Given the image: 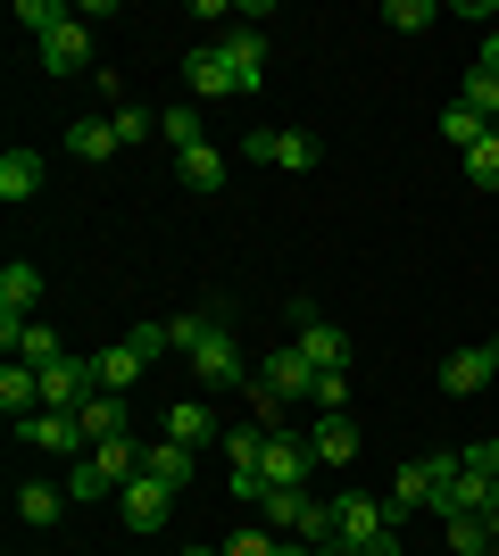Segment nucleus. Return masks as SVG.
<instances>
[{
    "label": "nucleus",
    "instance_id": "obj_1",
    "mask_svg": "<svg viewBox=\"0 0 499 556\" xmlns=\"http://www.w3.org/2000/svg\"><path fill=\"white\" fill-rule=\"evenodd\" d=\"M450 465H458V457H408L400 473H391V498H383V507H391V523H408L416 507H441V482H450Z\"/></svg>",
    "mask_w": 499,
    "mask_h": 556
},
{
    "label": "nucleus",
    "instance_id": "obj_2",
    "mask_svg": "<svg viewBox=\"0 0 499 556\" xmlns=\"http://www.w3.org/2000/svg\"><path fill=\"white\" fill-rule=\"evenodd\" d=\"M191 382L200 391H250V357L234 349V325H216L209 341L191 349Z\"/></svg>",
    "mask_w": 499,
    "mask_h": 556
},
{
    "label": "nucleus",
    "instance_id": "obj_3",
    "mask_svg": "<svg viewBox=\"0 0 499 556\" xmlns=\"http://www.w3.org/2000/svg\"><path fill=\"white\" fill-rule=\"evenodd\" d=\"M184 100H241V75H234V59H225V42H200V50H184Z\"/></svg>",
    "mask_w": 499,
    "mask_h": 556
},
{
    "label": "nucleus",
    "instance_id": "obj_4",
    "mask_svg": "<svg viewBox=\"0 0 499 556\" xmlns=\"http://www.w3.org/2000/svg\"><path fill=\"white\" fill-rule=\"evenodd\" d=\"M383 532H400L383 498H366V490H341V498H333V540H350V548L366 556V548H375Z\"/></svg>",
    "mask_w": 499,
    "mask_h": 556
},
{
    "label": "nucleus",
    "instance_id": "obj_5",
    "mask_svg": "<svg viewBox=\"0 0 499 556\" xmlns=\"http://www.w3.org/2000/svg\"><path fill=\"white\" fill-rule=\"evenodd\" d=\"M259 473H266V490H309V473H316V448H309V432H266V457H259Z\"/></svg>",
    "mask_w": 499,
    "mask_h": 556
},
{
    "label": "nucleus",
    "instance_id": "obj_6",
    "mask_svg": "<svg viewBox=\"0 0 499 556\" xmlns=\"http://www.w3.org/2000/svg\"><path fill=\"white\" fill-rule=\"evenodd\" d=\"M241 150H250L259 166H284V175H309V166H325L316 134H300V125H284V134H275V125H259V134L241 141Z\"/></svg>",
    "mask_w": 499,
    "mask_h": 556
},
{
    "label": "nucleus",
    "instance_id": "obj_7",
    "mask_svg": "<svg viewBox=\"0 0 499 556\" xmlns=\"http://www.w3.org/2000/svg\"><path fill=\"white\" fill-rule=\"evenodd\" d=\"M117 515H125V532H142V540H150L166 515H175V490H166L159 473H134V482L117 490Z\"/></svg>",
    "mask_w": 499,
    "mask_h": 556
},
{
    "label": "nucleus",
    "instance_id": "obj_8",
    "mask_svg": "<svg viewBox=\"0 0 499 556\" xmlns=\"http://www.w3.org/2000/svg\"><path fill=\"white\" fill-rule=\"evenodd\" d=\"M491 507H499V482L483 473V465L458 457V465H450V482H441V507H433V515H491Z\"/></svg>",
    "mask_w": 499,
    "mask_h": 556
},
{
    "label": "nucleus",
    "instance_id": "obj_9",
    "mask_svg": "<svg viewBox=\"0 0 499 556\" xmlns=\"http://www.w3.org/2000/svg\"><path fill=\"white\" fill-rule=\"evenodd\" d=\"M34 50H42V67H50V75H84V67H92V25H84V9H75L59 34H42ZM92 75H100V67H92Z\"/></svg>",
    "mask_w": 499,
    "mask_h": 556
},
{
    "label": "nucleus",
    "instance_id": "obj_10",
    "mask_svg": "<svg viewBox=\"0 0 499 556\" xmlns=\"http://www.w3.org/2000/svg\"><path fill=\"white\" fill-rule=\"evenodd\" d=\"M17 441H25V448H50V457H84V448H92V441H84V416H59V407L25 416Z\"/></svg>",
    "mask_w": 499,
    "mask_h": 556
},
{
    "label": "nucleus",
    "instance_id": "obj_11",
    "mask_svg": "<svg viewBox=\"0 0 499 556\" xmlns=\"http://www.w3.org/2000/svg\"><path fill=\"white\" fill-rule=\"evenodd\" d=\"M216 42H225V59H234V75H241V100L266 92V25H225Z\"/></svg>",
    "mask_w": 499,
    "mask_h": 556
},
{
    "label": "nucleus",
    "instance_id": "obj_12",
    "mask_svg": "<svg viewBox=\"0 0 499 556\" xmlns=\"http://www.w3.org/2000/svg\"><path fill=\"white\" fill-rule=\"evenodd\" d=\"M259 382H266L275 399H284V407H291V399H316V366L300 357V341H291V349H275V357L259 366Z\"/></svg>",
    "mask_w": 499,
    "mask_h": 556
},
{
    "label": "nucleus",
    "instance_id": "obj_13",
    "mask_svg": "<svg viewBox=\"0 0 499 556\" xmlns=\"http://www.w3.org/2000/svg\"><path fill=\"white\" fill-rule=\"evenodd\" d=\"M300 357H309L316 374H350V332L333 325V316H309V325H300Z\"/></svg>",
    "mask_w": 499,
    "mask_h": 556
},
{
    "label": "nucleus",
    "instance_id": "obj_14",
    "mask_svg": "<svg viewBox=\"0 0 499 556\" xmlns=\"http://www.w3.org/2000/svg\"><path fill=\"white\" fill-rule=\"evenodd\" d=\"M309 448H316V465H358V424H350V407L316 416V424H309Z\"/></svg>",
    "mask_w": 499,
    "mask_h": 556
},
{
    "label": "nucleus",
    "instance_id": "obj_15",
    "mask_svg": "<svg viewBox=\"0 0 499 556\" xmlns=\"http://www.w3.org/2000/svg\"><path fill=\"white\" fill-rule=\"evenodd\" d=\"M491 374H499L491 349H450V357H441V391H450V399H475Z\"/></svg>",
    "mask_w": 499,
    "mask_h": 556
},
{
    "label": "nucleus",
    "instance_id": "obj_16",
    "mask_svg": "<svg viewBox=\"0 0 499 556\" xmlns=\"http://www.w3.org/2000/svg\"><path fill=\"white\" fill-rule=\"evenodd\" d=\"M67 515V482H17V523L25 532H50Z\"/></svg>",
    "mask_w": 499,
    "mask_h": 556
},
{
    "label": "nucleus",
    "instance_id": "obj_17",
    "mask_svg": "<svg viewBox=\"0 0 499 556\" xmlns=\"http://www.w3.org/2000/svg\"><path fill=\"white\" fill-rule=\"evenodd\" d=\"M84 457L100 465V482H109V490H125L134 473H142V441H134V432H117V441H92Z\"/></svg>",
    "mask_w": 499,
    "mask_h": 556
},
{
    "label": "nucleus",
    "instance_id": "obj_18",
    "mask_svg": "<svg viewBox=\"0 0 499 556\" xmlns=\"http://www.w3.org/2000/svg\"><path fill=\"white\" fill-rule=\"evenodd\" d=\"M0 407H9V424H25V416H42V374L34 366H0Z\"/></svg>",
    "mask_w": 499,
    "mask_h": 556
},
{
    "label": "nucleus",
    "instance_id": "obj_19",
    "mask_svg": "<svg viewBox=\"0 0 499 556\" xmlns=\"http://www.w3.org/2000/svg\"><path fill=\"white\" fill-rule=\"evenodd\" d=\"M142 473H159L166 490H184L191 473H200V448H184V441H142Z\"/></svg>",
    "mask_w": 499,
    "mask_h": 556
},
{
    "label": "nucleus",
    "instance_id": "obj_20",
    "mask_svg": "<svg viewBox=\"0 0 499 556\" xmlns=\"http://www.w3.org/2000/svg\"><path fill=\"white\" fill-rule=\"evenodd\" d=\"M159 441L209 448V441H216V416H209V399H175V407H166V432H159Z\"/></svg>",
    "mask_w": 499,
    "mask_h": 556
},
{
    "label": "nucleus",
    "instance_id": "obj_21",
    "mask_svg": "<svg viewBox=\"0 0 499 556\" xmlns=\"http://www.w3.org/2000/svg\"><path fill=\"white\" fill-rule=\"evenodd\" d=\"M175 184L200 191V200H216V191H225V159H216V141H200V150H184V159H175Z\"/></svg>",
    "mask_w": 499,
    "mask_h": 556
},
{
    "label": "nucleus",
    "instance_id": "obj_22",
    "mask_svg": "<svg viewBox=\"0 0 499 556\" xmlns=\"http://www.w3.org/2000/svg\"><path fill=\"white\" fill-rule=\"evenodd\" d=\"M67 150H75L84 166H100V159H117L125 141H117V125H109V116H75V125H67Z\"/></svg>",
    "mask_w": 499,
    "mask_h": 556
},
{
    "label": "nucleus",
    "instance_id": "obj_23",
    "mask_svg": "<svg viewBox=\"0 0 499 556\" xmlns=\"http://www.w3.org/2000/svg\"><path fill=\"white\" fill-rule=\"evenodd\" d=\"M75 416H84V441H117V432H134V416H125V399H117V391H92Z\"/></svg>",
    "mask_w": 499,
    "mask_h": 556
},
{
    "label": "nucleus",
    "instance_id": "obj_24",
    "mask_svg": "<svg viewBox=\"0 0 499 556\" xmlns=\"http://www.w3.org/2000/svg\"><path fill=\"white\" fill-rule=\"evenodd\" d=\"M150 366V357H142V349H134V341H109V349H100V357H92V374H100V391H134V374H142Z\"/></svg>",
    "mask_w": 499,
    "mask_h": 556
},
{
    "label": "nucleus",
    "instance_id": "obj_25",
    "mask_svg": "<svg viewBox=\"0 0 499 556\" xmlns=\"http://www.w3.org/2000/svg\"><path fill=\"white\" fill-rule=\"evenodd\" d=\"M34 191H42V159H34V150H9V159H0V200L25 208Z\"/></svg>",
    "mask_w": 499,
    "mask_h": 556
},
{
    "label": "nucleus",
    "instance_id": "obj_26",
    "mask_svg": "<svg viewBox=\"0 0 499 556\" xmlns=\"http://www.w3.org/2000/svg\"><path fill=\"white\" fill-rule=\"evenodd\" d=\"M159 141L166 150H175V159H184V150H200V100H175V109H159Z\"/></svg>",
    "mask_w": 499,
    "mask_h": 556
},
{
    "label": "nucleus",
    "instance_id": "obj_27",
    "mask_svg": "<svg viewBox=\"0 0 499 556\" xmlns=\"http://www.w3.org/2000/svg\"><path fill=\"white\" fill-rule=\"evenodd\" d=\"M483 134H491V116H483V109H466V100H450V109H441V141H450L458 159H466Z\"/></svg>",
    "mask_w": 499,
    "mask_h": 556
},
{
    "label": "nucleus",
    "instance_id": "obj_28",
    "mask_svg": "<svg viewBox=\"0 0 499 556\" xmlns=\"http://www.w3.org/2000/svg\"><path fill=\"white\" fill-rule=\"evenodd\" d=\"M300 515H309V490H275V498H266V507H259V523H266V532H300Z\"/></svg>",
    "mask_w": 499,
    "mask_h": 556
},
{
    "label": "nucleus",
    "instance_id": "obj_29",
    "mask_svg": "<svg viewBox=\"0 0 499 556\" xmlns=\"http://www.w3.org/2000/svg\"><path fill=\"white\" fill-rule=\"evenodd\" d=\"M458 166H466V184H475V191H499V125H491V134H483Z\"/></svg>",
    "mask_w": 499,
    "mask_h": 556
},
{
    "label": "nucleus",
    "instance_id": "obj_30",
    "mask_svg": "<svg viewBox=\"0 0 499 556\" xmlns=\"http://www.w3.org/2000/svg\"><path fill=\"white\" fill-rule=\"evenodd\" d=\"M59 357H67V349H59V332H50V325H25L17 332V366L42 374V366H59Z\"/></svg>",
    "mask_w": 499,
    "mask_h": 556
},
{
    "label": "nucleus",
    "instance_id": "obj_31",
    "mask_svg": "<svg viewBox=\"0 0 499 556\" xmlns=\"http://www.w3.org/2000/svg\"><path fill=\"white\" fill-rule=\"evenodd\" d=\"M67 17H75L67 0H17V25H25V34H34V42H42V34H59V25H67Z\"/></svg>",
    "mask_w": 499,
    "mask_h": 556
},
{
    "label": "nucleus",
    "instance_id": "obj_32",
    "mask_svg": "<svg viewBox=\"0 0 499 556\" xmlns=\"http://www.w3.org/2000/svg\"><path fill=\"white\" fill-rule=\"evenodd\" d=\"M433 17H441L433 0H383V25H391V34H425Z\"/></svg>",
    "mask_w": 499,
    "mask_h": 556
},
{
    "label": "nucleus",
    "instance_id": "obj_33",
    "mask_svg": "<svg viewBox=\"0 0 499 556\" xmlns=\"http://www.w3.org/2000/svg\"><path fill=\"white\" fill-rule=\"evenodd\" d=\"M109 125H117V141H125V150H142V141L159 134V116H150V109H134V100H125V109H109Z\"/></svg>",
    "mask_w": 499,
    "mask_h": 556
},
{
    "label": "nucleus",
    "instance_id": "obj_34",
    "mask_svg": "<svg viewBox=\"0 0 499 556\" xmlns=\"http://www.w3.org/2000/svg\"><path fill=\"white\" fill-rule=\"evenodd\" d=\"M225 556H284V532H266V523H241V532L225 540Z\"/></svg>",
    "mask_w": 499,
    "mask_h": 556
},
{
    "label": "nucleus",
    "instance_id": "obj_35",
    "mask_svg": "<svg viewBox=\"0 0 499 556\" xmlns=\"http://www.w3.org/2000/svg\"><path fill=\"white\" fill-rule=\"evenodd\" d=\"M458 100H466V109H483V116L499 125V75H491V67H466V92H458Z\"/></svg>",
    "mask_w": 499,
    "mask_h": 556
},
{
    "label": "nucleus",
    "instance_id": "obj_36",
    "mask_svg": "<svg viewBox=\"0 0 499 556\" xmlns=\"http://www.w3.org/2000/svg\"><path fill=\"white\" fill-rule=\"evenodd\" d=\"M67 498H75V507H92V498H117V490L100 482V465H92V457H75V473H67Z\"/></svg>",
    "mask_w": 499,
    "mask_h": 556
},
{
    "label": "nucleus",
    "instance_id": "obj_37",
    "mask_svg": "<svg viewBox=\"0 0 499 556\" xmlns=\"http://www.w3.org/2000/svg\"><path fill=\"white\" fill-rule=\"evenodd\" d=\"M316 416H333V407H350V374H316Z\"/></svg>",
    "mask_w": 499,
    "mask_h": 556
},
{
    "label": "nucleus",
    "instance_id": "obj_38",
    "mask_svg": "<svg viewBox=\"0 0 499 556\" xmlns=\"http://www.w3.org/2000/svg\"><path fill=\"white\" fill-rule=\"evenodd\" d=\"M125 341H134V349H142V357H166V349H175V341H166V325H159V316H142V325H134V332H125Z\"/></svg>",
    "mask_w": 499,
    "mask_h": 556
},
{
    "label": "nucleus",
    "instance_id": "obj_39",
    "mask_svg": "<svg viewBox=\"0 0 499 556\" xmlns=\"http://www.w3.org/2000/svg\"><path fill=\"white\" fill-rule=\"evenodd\" d=\"M466 465H483V473H491V482H499V441H483V448H466Z\"/></svg>",
    "mask_w": 499,
    "mask_h": 556
},
{
    "label": "nucleus",
    "instance_id": "obj_40",
    "mask_svg": "<svg viewBox=\"0 0 499 556\" xmlns=\"http://www.w3.org/2000/svg\"><path fill=\"white\" fill-rule=\"evenodd\" d=\"M475 67H491V75H499V34H483V59H475Z\"/></svg>",
    "mask_w": 499,
    "mask_h": 556
},
{
    "label": "nucleus",
    "instance_id": "obj_41",
    "mask_svg": "<svg viewBox=\"0 0 499 556\" xmlns=\"http://www.w3.org/2000/svg\"><path fill=\"white\" fill-rule=\"evenodd\" d=\"M366 556H408V548H400V532H383V540H375Z\"/></svg>",
    "mask_w": 499,
    "mask_h": 556
},
{
    "label": "nucleus",
    "instance_id": "obj_42",
    "mask_svg": "<svg viewBox=\"0 0 499 556\" xmlns=\"http://www.w3.org/2000/svg\"><path fill=\"white\" fill-rule=\"evenodd\" d=\"M316 556H358V548H350V540H325V548H316Z\"/></svg>",
    "mask_w": 499,
    "mask_h": 556
},
{
    "label": "nucleus",
    "instance_id": "obj_43",
    "mask_svg": "<svg viewBox=\"0 0 499 556\" xmlns=\"http://www.w3.org/2000/svg\"><path fill=\"white\" fill-rule=\"evenodd\" d=\"M284 556H316V548H309V540H284Z\"/></svg>",
    "mask_w": 499,
    "mask_h": 556
},
{
    "label": "nucleus",
    "instance_id": "obj_44",
    "mask_svg": "<svg viewBox=\"0 0 499 556\" xmlns=\"http://www.w3.org/2000/svg\"><path fill=\"white\" fill-rule=\"evenodd\" d=\"M483 532H491V548H499V507H491V515H483Z\"/></svg>",
    "mask_w": 499,
    "mask_h": 556
},
{
    "label": "nucleus",
    "instance_id": "obj_45",
    "mask_svg": "<svg viewBox=\"0 0 499 556\" xmlns=\"http://www.w3.org/2000/svg\"><path fill=\"white\" fill-rule=\"evenodd\" d=\"M184 556H225V548H184Z\"/></svg>",
    "mask_w": 499,
    "mask_h": 556
},
{
    "label": "nucleus",
    "instance_id": "obj_46",
    "mask_svg": "<svg viewBox=\"0 0 499 556\" xmlns=\"http://www.w3.org/2000/svg\"><path fill=\"white\" fill-rule=\"evenodd\" d=\"M491 366H499V341H491Z\"/></svg>",
    "mask_w": 499,
    "mask_h": 556
}]
</instances>
